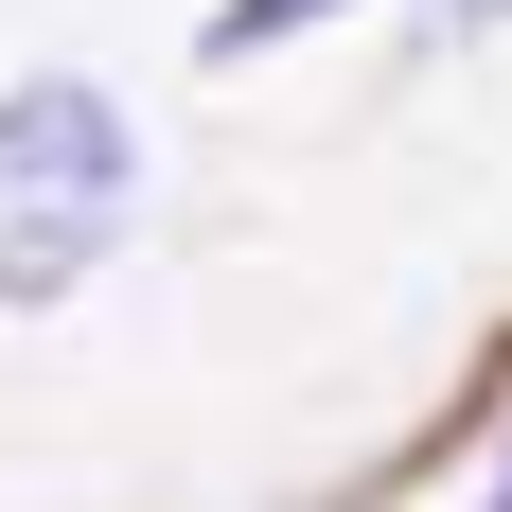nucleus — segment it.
I'll use <instances>...</instances> for the list:
<instances>
[{
	"label": "nucleus",
	"mask_w": 512,
	"mask_h": 512,
	"mask_svg": "<svg viewBox=\"0 0 512 512\" xmlns=\"http://www.w3.org/2000/svg\"><path fill=\"white\" fill-rule=\"evenodd\" d=\"M124 195H142V124L89 89V71H36V89H0V301L53 318L124 248Z\"/></svg>",
	"instance_id": "nucleus-1"
},
{
	"label": "nucleus",
	"mask_w": 512,
	"mask_h": 512,
	"mask_svg": "<svg viewBox=\"0 0 512 512\" xmlns=\"http://www.w3.org/2000/svg\"><path fill=\"white\" fill-rule=\"evenodd\" d=\"M318 18H354V0H212V53H283V36H318Z\"/></svg>",
	"instance_id": "nucleus-2"
},
{
	"label": "nucleus",
	"mask_w": 512,
	"mask_h": 512,
	"mask_svg": "<svg viewBox=\"0 0 512 512\" xmlns=\"http://www.w3.org/2000/svg\"><path fill=\"white\" fill-rule=\"evenodd\" d=\"M477 512H512V460H495V495H477Z\"/></svg>",
	"instance_id": "nucleus-3"
},
{
	"label": "nucleus",
	"mask_w": 512,
	"mask_h": 512,
	"mask_svg": "<svg viewBox=\"0 0 512 512\" xmlns=\"http://www.w3.org/2000/svg\"><path fill=\"white\" fill-rule=\"evenodd\" d=\"M460 18H512V0H460Z\"/></svg>",
	"instance_id": "nucleus-4"
}]
</instances>
